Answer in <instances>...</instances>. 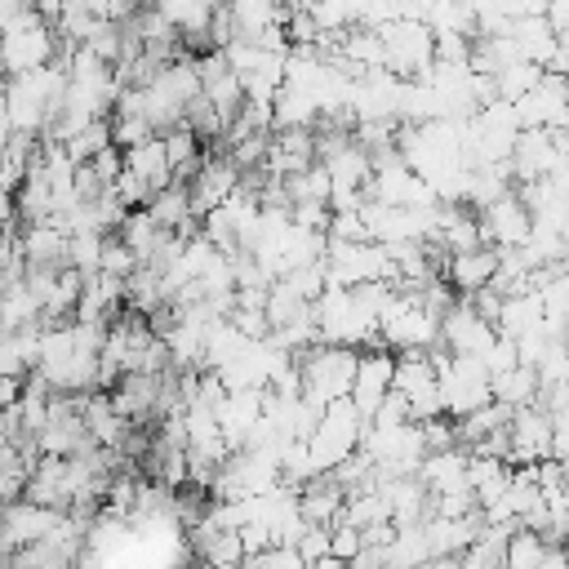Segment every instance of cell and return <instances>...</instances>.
<instances>
[{"mask_svg": "<svg viewBox=\"0 0 569 569\" xmlns=\"http://www.w3.org/2000/svg\"><path fill=\"white\" fill-rule=\"evenodd\" d=\"M360 551H365V533H360L356 525H347V520H338V525H333V556L351 565V560H356Z\"/></svg>", "mask_w": 569, "mask_h": 569, "instance_id": "cell-26", "label": "cell"}, {"mask_svg": "<svg viewBox=\"0 0 569 569\" xmlns=\"http://www.w3.org/2000/svg\"><path fill=\"white\" fill-rule=\"evenodd\" d=\"M240 182H244V173H240L227 156H209L204 169H200V178L187 187V191H191V209H196V218L204 222L213 209H222V204L240 191Z\"/></svg>", "mask_w": 569, "mask_h": 569, "instance_id": "cell-13", "label": "cell"}, {"mask_svg": "<svg viewBox=\"0 0 569 569\" xmlns=\"http://www.w3.org/2000/svg\"><path fill=\"white\" fill-rule=\"evenodd\" d=\"M538 391H542V382H538V373L525 369V365H516V369H507V373L493 378V400L507 405V409H529V405H538Z\"/></svg>", "mask_w": 569, "mask_h": 569, "instance_id": "cell-19", "label": "cell"}, {"mask_svg": "<svg viewBox=\"0 0 569 569\" xmlns=\"http://www.w3.org/2000/svg\"><path fill=\"white\" fill-rule=\"evenodd\" d=\"M84 431H89V440L98 445V449H120L124 445V436L133 431V422L129 418H120V409L111 405V396H89L84 400Z\"/></svg>", "mask_w": 569, "mask_h": 569, "instance_id": "cell-15", "label": "cell"}, {"mask_svg": "<svg viewBox=\"0 0 569 569\" xmlns=\"http://www.w3.org/2000/svg\"><path fill=\"white\" fill-rule=\"evenodd\" d=\"M365 431H369V422L356 413V405H351V400L329 405V409H325V418H320V431L307 440V453H311L316 471H320V476H333L351 453H360Z\"/></svg>", "mask_w": 569, "mask_h": 569, "instance_id": "cell-4", "label": "cell"}, {"mask_svg": "<svg viewBox=\"0 0 569 569\" xmlns=\"http://www.w3.org/2000/svg\"><path fill=\"white\" fill-rule=\"evenodd\" d=\"M142 271V262L133 258V249H124L116 236L107 240V253H102V276H116V280H133Z\"/></svg>", "mask_w": 569, "mask_h": 569, "instance_id": "cell-24", "label": "cell"}, {"mask_svg": "<svg viewBox=\"0 0 569 569\" xmlns=\"http://www.w3.org/2000/svg\"><path fill=\"white\" fill-rule=\"evenodd\" d=\"M124 169H129L138 182H147L151 200L173 187V164H169V156H164V138H151V142L138 147V151H124Z\"/></svg>", "mask_w": 569, "mask_h": 569, "instance_id": "cell-17", "label": "cell"}, {"mask_svg": "<svg viewBox=\"0 0 569 569\" xmlns=\"http://www.w3.org/2000/svg\"><path fill=\"white\" fill-rule=\"evenodd\" d=\"M467 462L471 453L467 449H445V453H427L418 480L431 489V498H449V493H467L471 480H467ZM476 493V489H471Z\"/></svg>", "mask_w": 569, "mask_h": 569, "instance_id": "cell-14", "label": "cell"}, {"mask_svg": "<svg viewBox=\"0 0 569 569\" xmlns=\"http://www.w3.org/2000/svg\"><path fill=\"white\" fill-rule=\"evenodd\" d=\"M111 138H116V147L120 151H138V147H147L151 138H160L142 116H111Z\"/></svg>", "mask_w": 569, "mask_h": 569, "instance_id": "cell-23", "label": "cell"}, {"mask_svg": "<svg viewBox=\"0 0 569 569\" xmlns=\"http://www.w3.org/2000/svg\"><path fill=\"white\" fill-rule=\"evenodd\" d=\"M431 365H436V378H440V396H445V413L453 422L480 413L493 405V378L480 360L471 356H449L445 347L431 351Z\"/></svg>", "mask_w": 569, "mask_h": 569, "instance_id": "cell-2", "label": "cell"}, {"mask_svg": "<svg viewBox=\"0 0 569 569\" xmlns=\"http://www.w3.org/2000/svg\"><path fill=\"white\" fill-rule=\"evenodd\" d=\"M382 44H387V71L400 76V80H422L431 67H436V31L418 18H396L387 22L382 31Z\"/></svg>", "mask_w": 569, "mask_h": 569, "instance_id": "cell-5", "label": "cell"}, {"mask_svg": "<svg viewBox=\"0 0 569 569\" xmlns=\"http://www.w3.org/2000/svg\"><path fill=\"white\" fill-rule=\"evenodd\" d=\"M547 538L542 533H533V529H520L516 538H511V547H507V565L502 569H542L547 565Z\"/></svg>", "mask_w": 569, "mask_h": 569, "instance_id": "cell-21", "label": "cell"}, {"mask_svg": "<svg viewBox=\"0 0 569 569\" xmlns=\"http://www.w3.org/2000/svg\"><path fill=\"white\" fill-rule=\"evenodd\" d=\"M560 49H565V53H569V31H565V36H560Z\"/></svg>", "mask_w": 569, "mask_h": 569, "instance_id": "cell-30", "label": "cell"}, {"mask_svg": "<svg viewBox=\"0 0 569 569\" xmlns=\"http://www.w3.org/2000/svg\"><path fill=\"white\" fill-rule=\"evenodd\" d=\"M67 520V511H53V507H40V502H9L4 511V551H22V547H36L44 542L58 525Z\"/></svg>", "mask_w": 569, "mask_h": 569, "instance_id": "cell-12", "label": "cell"}, {"mask_svg": "<svg viewBox=\"0 0 569 569\" xmlns=\"http://www.w3.org/2000/svg\"><path fill=\"white\" fill-rule=\"evenodd\" d=\"M329 240H338V244H373V236H369V222H365V213H333Z\"/></svg>", "mask_w": 569, "mask_h": 569, "instance_id": "cell-25", "label": "cell"}, {"mask_svg": "<svg viewBox=\"0 0 569 569\" xmlns=\"http://www.w3.org/2000/svg\"><path fill=\"white\" fill-rule=\"evenodd\" d=\"M22 253H27V267H67V253H71V236L53 222L44 227H27L22 231Z\"/></svg>", "mask_w": 569, "mask_h": 569, "instance_id": "cell-18", "label": "cell"}, {"mask_svg": "<svg viewBox=\"0 0 569 569\" xmlns=\"http://www.w3.org/2000/svg\"><path fill=\"white\" fill-rule=\"evenodd\" d=\"M311 569H351L347 560H338V556H329V560H320V565H311Z\"/></svg>", "mask_w": 569, "mask_h": 569, "instance_id": "cell-29", "label": "cell"}, {"mask_svg": "<svg viewBox=\"0 0 569 569\" xmlns=\"http://www.w3.org/2000/svg\"><path fill=\"white\" fill-rule=\"evenodd\" d=\"M551 445H556V418L538 405L529 409H516L511 418V467H538L551 458Z\"/></svg>", "mask_w": 569, "mask_h": 569, "instance_id": "cell-10", "label": "cell"}, {"mask_svg": "<svg viewBox=\"0 0 569 569\" xmlns=\"http://www.w3.org/2000/svg\"><path fill=\"white\" fill-rule=\"evenodd\" d=\"M547 22L556 27V36H565V31H569V4H551V9H547Z\"/></svg>", "mask_w": 569, "mask_h": 569, "instance_id": "cell-28", "label": "cell"}, {"mask_svg": "<svg viewBox=\"0 0 569 569\" xmlns=\"http://www.w3.org/2000/svg\"><path fill=\"white\" fill-rule=\"evenodd\" d=\"M449 284L462 293V298H471V293H480V289H489L493 284V276H498V249H471V253H458V258H449Z\"/></svg>", "mask_w": 569, "mask_h": 569, "instance_id": "cell-16", "label": "cell"}, {"mask_svg": "<svg viewBox=\"0 0 569 569\" xmlns=\"http://www.w3.org/2000/svg\"><path fill=\"white\" fill-rule=\"evenodd\" d=\"M498 342V329L471 307V298H458V307L440 320V347L449 356H471V360H485V351Z\"/></svg>", "mask_w": 569, "mask_h": 569, "instance_id": "cell-7", "label": "cell"}, {"mask_svg": "<svg viewBox=\"0 0 569 569\" xmlns=\"http://www.w3.org/2000/svg\"><path fill=\"white\" fill-rule=\"evenodd\" d=\"M382 342L400 356H427L440 347V316L427 311L418 293L396 289L391 307L382 311Z\"/></svg>", "mask_w": 569, "mask_h": 569, "instance_id": "cell-3", "label": "cell"}, {"mask_svg": "<svg viewBox=\"0 0 569 569\" xmlns=\"http://www.w3.org/2000/svg\"><path fill=\"white\" fill-rule=\"evenodd\" d=\"M542 80H547V71H542V67H533V62H516V67H507V71L498 76V98L516 107V102H520V98H529Z\"/></svg>", "mask_w": 569, "mask_h": 569, "instance_id": "cell-20", "label": "cell"}, {"mask_svg": "<svg viewBox=\"0 0 569 569\" xmlns=\"http://www.w3.org/2000/svg\"><path fill=\"white\" fill-rule=\"evenodd\" d=\"M520 129H569V80L547 76L529 98L516 102Z\"/></svg>", "mask_w": 569, "mask_h": 569, "instance_id": "cell-11", "label": "cell"}, {"mask_svg": "<svg viewBox=\"0 0 569 569\" xmlns=\"http://www.w3.org/2000/svg\"><path fill=\"white\" fill-rule=\"evenodd\" d=\"M480 236H485V249H525L529 236H533V213L529 204L520 200V191L502 196L498 204L480 209Z\"/></svg>", "mask_w": 569, "mask_h": 569, "instance_id": "cell-8", "label": "cell"}, {"mask_svg": "<svg viewBox=\"0 0 569 569\" xmlns=\"http://www.w3.org/2000/svg\"><path fill=\"white\" fill-rule=\"evenodd\" d=\"M396 365H400V356H391V347H382V351H360V373H356L351 405H356V413H360L365 422H373L378 409H382V400L391 396V387H396Z\"/></svg>", "mask_w": 569, "mask_h": 569, "instance_id": "cell-9", "label": "cell"}, {"mask_svg": "<svg viewBox=\"0 0 569 569\" xmlns=\"http://www.w3.org/2000/svg\"><path fill=\"white\" fill-rule=\"evenodd\" d=\"M556 462H569V413H556V445H551Z\"/></svg>", "mask_w": 569, "mask_h": 569, "instance_id": "cell-27", "label": "cell"}, {"mask_svg": "<svg viewBox=\"0 0 569 569\" xmlns=\"http://www.w3.org/2000/svg\"><path fill=\"white\" fill-rule=\"evenodd\" d=\"M298 369H302V396H307L311 405L329 409V405H338V400H351L356 373H360V351L316 342L307 356H298Z\"/></svg>", "mask_w": 569, "mask_h": 569, "instance_id": "cell-1", "label": "cell"}, {"mask_svg": "<svg viewBox=\"0 0 569 569\" xmlns=\"http://www.w3.org/2000/svg\"><path fill=\"white\" fill-rule=\"evenodd\" d=\"M329 289H360V284H387L396 280V262L387 244H338L329 240Z\"/></svg>", "mask_w": 569, "mask_h": 569, "instance_id": "cell-6", "label": "cell"}, {"mask_svg": "<svg viewBox=\"0 0 569 569\" xmlns=\"http://www.w3.org/2000/svg\"><path fill=\"white\" fill-rule=\"evenodd\" d=\"M107 240H111V236H98V231L71 236V253H67V267H76L80 276H98V271H102V253H107Z\"/></svg>", "mask_w": 569, "mask_h": 569, "instance_id": "cell-22", "label": "cell"}]
</instances>
